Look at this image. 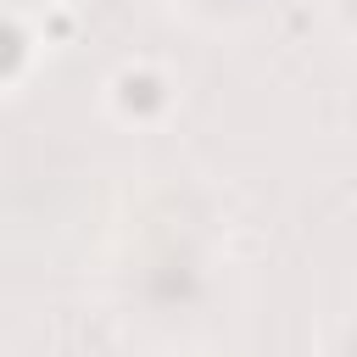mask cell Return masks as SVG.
<instances>
[{"instance_id":"6da1fadb","label":"cell","mask_w":357,"mask_h":357,"mask_svg":"<svg viewBox=\"0 0 357 357\" xmlns=\"http://www.w3.org/2000/svg\"><path fill=\"white\" fill-rule=\"evenodd\" d=\"M117 106H123V112H151V106H162V78H156V73H123V78H117Z\"/></svg>"}]
</instances>
